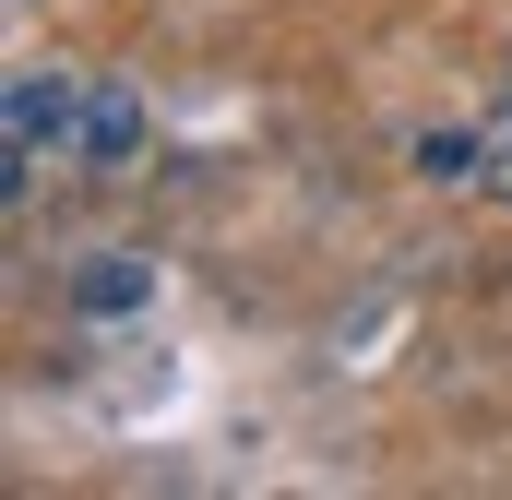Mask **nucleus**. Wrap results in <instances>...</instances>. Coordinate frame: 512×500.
<instances>
[{"label":"nucleus","mask_w":512,"mask_h":500,"mask_svg":"<svg viewBox=\"0 0 512 500\" xmlns=\"http://www.w3.org/2000/svg\"><path fill=\"white\" fill-rule=\"evenodd\" d=\"M84 120H96L84 72H12V191L48 167H84Z\"/></svg>","instance_id":"obj_1"},{"label":"nucleus","mask_w":512,"mask_h":500,"mask_svg":"<svg viewBox=\"0 0 512 500\" xmlns=\"http://www.w3.org/2000/svg\"><path fill=\"white\" fill-rule=\"evenodd\" d=\"M477 191H501V203H512V108L477 131Z\"/></svg>","instance_id":"obj_3"},{"label":"nucleus","mask_w":512,"mask_h":500,"mask_svg":"<svg viewBox=\"0 0 512 500\" xmlns=\"http://www.w3.org/2000/svg\"><path fill=\"white\" fill-rule=\"evenodd\" d=\"M143 155V96L131 84H96V120H84V167H131Z\"/></svg>","instance_id":"obj_2"}]
</instances>
